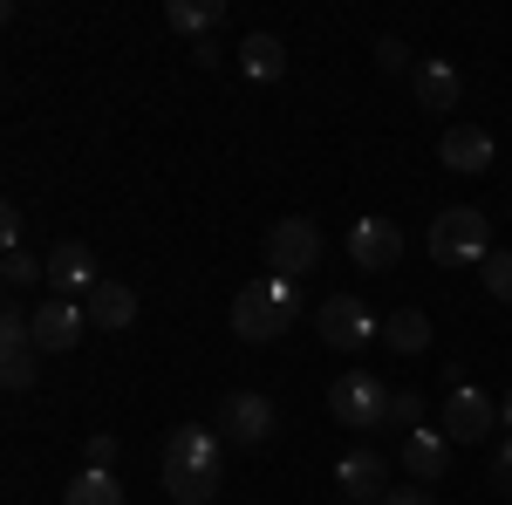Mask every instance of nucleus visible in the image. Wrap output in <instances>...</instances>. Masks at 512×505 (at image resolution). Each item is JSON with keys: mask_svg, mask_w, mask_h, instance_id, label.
<instances>
[{"mask_svg": "<svg viewBox=\"0 0 512 505\" xmlns=\"http://www.w3.org/2000/svg\"><path fill=\"white\" fill-rule=\"evenodd\" d=\"M158 478L178 505H212L219 499V478H226V437L205 430V424H178L164 437Z\"/></svg>", "mask_w": 512, "mask_h": 505, "instance_id": "f257e3e1", "label": "nucleus"}, {"mask_svg": "<svg viewBox=\"0 0 512 505\" xmlns=\"http://www.w3.org/2000/svg\"><path fill=\"white\" fill-rule=\"evenodd\" d=\"M294 321H301V287L294 280L260 273V280H246L233 294V335L239 342H280Z\"/></svg>", "mask_w": 512, "mask_h": 505, "instance_id": "f03ea898", "label": "nucleus"}, {"mask_svg": "<svg viewBox=\"0 0 512 505\" xmlns=\"http://www.w3.org/2000/svg\"><path fill=\"white\" fill-rule=\"evenodd\" d=\"M431 260L437 267H485L492 260V219L478 205H444L431 219Z\"/></svg>", "mask_w": 512, "mask_h": 505, "instance_id": "7ed1b4c3", "label": "nucleus"}, {"mask_svg": "<svg viewBox=\"0 0 512 505\" xmlns=\"http://www.w3.org/2000/svg\"><path fill=\"white\" fill-rule=\"evenodd\" d=\"M390 389L383 376H369V369H342L335 383H328V417L342 430H383L390 424Z\"/></svg>", "mask_w": 512, "mask_h": 505, "instance_id": "20e7f679", "label": "nucleus"}, {"mask_svg": "<svg viewBox=\"0 0 512 505\" xmlns=\"http://www.w3.org/2000/svg\"><path fill=\"white\" fill-rule=\"evenodd\" d=\"M212 430L226 437V451H253V458H260V451L274 444L280 417H274V403H267L260 389H233V396L219 403V424Z\"/></svg>", "mask_w": 512, "mask_h": 505, "instance_id": "39448f33", "label": "nucleus"}, {"mask_svg": "<svg viewBox=\"0 0 512 505\" xmlns=\"http://www.w3.org/2000/svg\"><path fill=\"white\" fill-rule=\"evenodd\" d=\"M260 260L274 280H301V273H315L321 260V226L315 219H274L267 239H260Z\"/></svg>", "mask_w": 512, "mask_h": 505, "instance_id": "423d86ee", "label": "nucleus"}, {"mask_svg": "<svg viewBox=\"0 0 512 505\" xmlns=\"http://www.w3.org/2000/svg\"><path fill=\"white\" fill-rule=\"evenodd\" d=\"M315 328H321V342L335 355H355V349H369V342H383V321L369 314V301L362 294H328L315 308Z\"/></svg>", "mask_w": 512, "mask_h": 505, "instance_id": "0eeeda50", "label": "nucleus"}, {"mask_svg": "<svg viewBox=\"0 0 512 505\" xmlns=\"http://www.w3.org/2000/svg\"><path fill=\"white\" fill-rule=\"evenodd\" d=\"M492 424H499V403H492L485 389H472V383H451L437 430H444L451 444H478V437H492Z\"/></svg>", "mask_w": 512, "mask_h": 505, "instance_id": "6e6552de", "label": "nucleus"}, {"mask_svg": "<svg viewBox=\"0 0 512 505\" xmlns=\"http://www.w3.org/2000/svg\"><path fill=\"white\" fill-rule=\"evenodd\" d=\"M96 287H103V273H96V253H89L82 239L48 246V294H62V301H89Z\"/></svg>", "mask_w": 512, "mask_h": 505, "instance_id": "1a4fd4ad", "label": "nucleus"}, {"mask_svg": "<svg viewBox=\"0 0 512 505\" xmlns=\"http://www.w3.org/2000/svg\"><path fill=\"white\" fill-rule=\"evenodd\" d=\"M349 260L362 273H390L403 260V226L383 219V212H369V219H355L349 226Z\"/></svg>", "mask_w": 512, "mask_h": 505, "instance_id": "9d476101", "label": "nucleus"}, {"mask_svg": "<svg viewBox=\"0 0 512 505\" xmlns=\"http://www.w3.org/2000/svg\"><path fill=\"white\" fill-rule=\"evenodd\" d=\"M82 328H89V308H82V301L41 294V308H35V349L41 355H69L82 342Z\"/></svg>", "mask_w": 512, "mask_h": 505, "instance_id": "9b49d317", "label": "nucleus"}, {"mask_svg": "<svg viewBox=\"0 0 512 505\" xmlns=\"http://www.w3.org/2000/svg\"><path fill=\"white\" fill-rule=\"evenodd\" d=\"M335 485L349 492V505H383L390 499V458L362 444V451H349V458L335 465Z\"/></svg>", "mask_w": 512, "mask_h": 505, "instance_id": "f8f14e48", "label": "nucleus"}, {"mask_svg": "<svg viewBox=\"0 0 512 505\" xmlns=\"http://www.w3.org/2000/svg\"><path fill=\"white\" fill-rule=\"evenodd\" d=\"M437 164L444 171H492V130H478V123H451L444 137H437Z\"/></svg>", "mask_w": 512, "mask_h": 505, "instance_id": "ddd939ff", "label": "nucleus"}, {"mask_svg": "<svg viewBox=\"0 0 512 505\" xmlns=\"http://www.w3.org/2000/svg\"><path fill=\"white\" fill-rule=\"evenodd\" d=\"M410 89H417L424 110H458V103H465V76H458V62H444V55H424V62L410 69Z\"/></svg>", "mask_w": 512, "mask_h": 505, "instance_id": "4468645a", "label": "nucleus"}, {"mask_svg": "<svg viewBox=\"0 0 512 505\" xmlns=\"http://www.w3.org/2000/svg\"><path fill=\"white\" fill-rule=\"evenodd\" d=\"M403 471H410V478H417V485H437V478H444V471H451V437H444V430H410V437H403Z\"/></svg>", "mask_w": 512, "mask_h": 505, "instance_id": "2eb2a0df", "label": "nucleus"}, {"mask_svg": "<svg viewBox=\"0 0 512 505\" xmlns=\"http://www.w3.org/2000/svg\"><path fill=\"white\" fill-rule=\"evenodd\" d=\"M82 308H89V328H96V335H117V328H130V321H137V287L103 280V287H96Z\"/></svg>", "mask_w": 512, "mask_h": 505, "instance_id": "dca6fc26", "label": "nucleus"}, {"mask_svg": "<svg viewBox=\"0 0 512 505\" xmlns=\"http://www.w3.org/2000/svg\"><path fill=\"white\" fill-rule=\"evenodd\" d=\"M239 69H246V82H280L287 76V41L253 28V35L239 41Z\"/></svg>", "mask_w": 512, "mask_h": 505, "instance_id": "f3484780", "label": "nucleus"}, {"mask_svg": "<svg viewBox=\"0 0 512 505\" xmlns=\"http://www.w3.org/2000/svg\"><path fill=\"white\" fill-rule=\"evenodd\" d=\"M164 21H171L178 35H198V41H212V28L226 21V0H171V7H164Z\"/></svg>", "mask_w": 512, "mask_h": 505, "instance_id": "a211bd4d", "label": "nucleus"}, {"mask_svg": "<svg viewBox=\"0 0 512 505\" xmlns=\"http://www.w3.org/2000/svg\"><path fill=\"white\" fill-rule=\"evenodd\" d=\"M383 342H390L396 355H424V349H431V314H424V308L390 314V321H383Z\"/></svg>", "mask_w": 512, "mask_h": 505, "instance_id": "6ab92c4d", "label": "nucleus"}, {"mask_svg": "<svg viewBox=\"0 0 512 505\" xmlns=\"http://www.w3.org/2000/svg\"><path fill=\"white\" fill-rule=\"evenodd\" d=\"M62 505H123L117 471H89V465H82L76 478H69V492H62Z\"/></svg>", "mask_w": 512, "mask_h": 505, "instance_id": "aec40b11", "label": "nucleus"}, {"mask_svg": "<svg viewBox=\"0 0 512 505\" xmlns=\"http://www.w3.org/2000/svg\"><path fill=\"white\" fill-rule=\"evenodd\" d=\"M390 430H403V437H410V430H424V396H417L410 383L390 389Z\"/></svg>", "mask_w": 512, "mask_h": 505, "instance_id": "412c9836", "label": "nucleus"}, {"mask_svg": "<svg viewBox=\"0 0 512 505\" xmlns=\"http://www.w3.org/2000/svg\"><path fill=\"white\" fill-rule=\"evenodd\" d=\"M35 280H48V260H35L28 246H14V253H7V294H28Z\"/></svg>", "mask_w": 512, "mask_h": 505, "instance_id": "4be33fe9", "label": "nucleus"}, {"mask_svg": "<svg viewBox=\"0 0 512 505\" xmlns=\"http://www.w3.org/2000/svg\"><path fill=\"white\" fill-rule=\"evenodd\" d=\"M35 342L28 349H0V376H7V389H35Z\"/></svg>", "mask_w": 512, "mask_h": 505, "instance_id": "5701e85b", "label": "nucleus"}, {"mask_svg": "<svg viewBox=\"0 0 512 505\" xmlns=\"http://www.w3.org/2000/svg\"><path fill=\"white\" fill-rule=\"evenodd\" d=\"M478 280H485L492 301H512V253H506V246H492V260L478 267Z\"/></svg>", "mask_w": 512, "mask_h": 505, "instance_id": "b1692460", "label": "nucleus"}, {"mask_svg": "<svg viewBox=\"0 0 512 505\" xmlns=\"http://www.w3.org/2000/svg\"><path fill=\"white\" fill-rule=\"evenodd\" d=\"M376 69H383V76H403V69H410V48H403L396 35H383L376 41Z\"/></svg>", "mask_w": 512, "mask_h": 505, "instance_id": "393cba45", "label": "nucleus"}, {"mask_svg": "<svg viewBox=\"0 0 512 505\" xmlns=\"http://www.w3.org/2000/svg\"><path fill=\"white\" fill-rule=\"evenodd\" d=\"M82 451H89V471H110V465H117V437H110V430L82 437Z\"/></svg>", "mask_w": 512, "mask_h": 505, "instance_id": "a878e982", "label": "nucleus"}, {"mask_svg": "<svg viewBox=\"0 0 512 505\" xmlns=\"http://www.w3.org/2000/svg\"><path fill=\"white\" fill-rule=\"evenodd\" d=\"M485 478H492L499 492H512V437H499V451H492V465H485Z\"/></svg>", "mask_w": 512, "mask_h": 505, "instance_id": "bb28decb", "label": "nucleus"}, {"mask_svg": "<svg viewBox=\"0 0 512 505\" xmlns=\"http://www.w3.org/2000/svg\"><path fill=\"white\" fill-rule=\"evenodd\" d=\"M0 239H7V253L21 246V205H0Z\"/></svg>", "mask_w": 512, "mask_h": 505, "instance_id": "cd10ccee", "label": "nucleus"}, {"mask_svg": "<svg viewBox=\"0 0 512 505\" xmlns=\"http://www.w3.org/2000/svg\"><path fill=\"white\" fill-rule=\"evenodd\" d=\"M383 505H437V499H431V492H424V485H410V492H390V499H383Z\"/></svg>", "mask_w": 512, "mask_h": 505, "instance_id": "c85d7f7f", "label": "nucleus"}, {"mask_svg": "<svg viewBox=\"0 0 512 505\" xmlns=\"http://www.w3.org/2000/svg\"><path fill=\"white\" fill-rule=\"evenodd\" d=\"M499 417H506V424H512V389H506V403H499Z\"/></svg>", "mask_w": 512, "mask_h": 505, "instance_id": "c756f323", "label": "nucleus"}]
</instances>
